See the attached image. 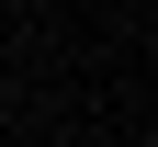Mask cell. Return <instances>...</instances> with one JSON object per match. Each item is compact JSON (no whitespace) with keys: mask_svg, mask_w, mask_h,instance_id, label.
<instances>
[{"mask_svg":"<svg viewBox=\"0 0 158 147\" xmlns=\"http://www.w3.org/2000/svg\"><path fill=\"white\" fill-rule=\"evenodd\" d=\"M11 11H45V0H11Z\"/></svg>","mask_w":158,"mask_h":147,"instance_id":"1","label":"cell"},{"mask_svg":"<svg viewBox=\"0 0 158 147\" xmlns=\"http://www.w3.org/2000/svg\"><path fill=\"white\" fill-rule=\"evenodd\" d=\"M0 147H23V136H0Z\"/></svg>","mask_w":158,"mask_h":147,"instance_id":"2","label":"cell"}]
</instances>
